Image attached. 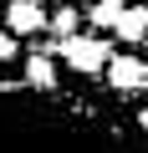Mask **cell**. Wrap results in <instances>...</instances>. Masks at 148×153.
Returning a JSON list of instances; mask_svg holds the SVG:
<instances>
[{
	"mask_svg": "<svg viewBox=\"0 0 148 153\" xmlns=\"http://www.w3.org/2000/svg\"><path fill=\"white\" fill-rule=\"evenodd\" d=\"M56 51L66 56V66H77V71H102L107 66V41L102 36H66Z\"/></svg>",
	"mask_w": 148,
	"mask_h": 153,
	"instance_id": "obj_1",
	"label": "cell"
},
{
	"mask_svg": "<svg viewBox=\"0 0 148 153\" xmlns=\"http://www.w3.org/2000/svg\"><path fill=\"white\" fill-rule=\"evenodd\" d=\"M0 16H5V36H36V31H46V10L31 5V0H10V5H0Z\"/></svg>",
	"mask_w": 148,
	"mask_h": 153,
	"instance_id": "obj_2",
	"label": "cell"
},
{
	"mask_svg": "<svg viewBox=\"0 0 148 153\" xmlns=\"http://www.w3.org/2000/svg\"><path fill=\"white\" fill-rule=\"evenodd\" d=\"M102 71H107V82H112L118 92H138L148 66H143L138 56H107V66H102Z\"/></svg>",
	"mask_w": 148,
	"mask_h": 153,
	"instance_id": "obj_3",
	"label": "cell"
},
{
	"mask_svg": "<svg viewBox=\"0 0 148 153\" xmlns=\"http://www.w3.org/2000/svg\"><path fill=\"white\" fill-rule=\"evenodd\" d=\"M112 31H118L123 41H143V36H148V26H143V10L123 5V10H118V21H112Z\"/></svg>",
	"mask_w": 148,
	"mask_h": 153,
	"instance_id": "obj_4",
	"label": "cell"
},
{
	"mask_svg": "<svg viewBox=\"0 0 148 153\" xmlns=\"http://www.w3.org/2000/svg\"><path fill=\"white\" fill-rule=\"evenodd\" d=\"M26 76H31L36 87H51V82H56V66H51V56H46V51L26 56Z\"/></svg>",
	"mask_w": 148,
	"mask_h": 153,
	"instance_id": "obj_5",
	"label": "cell"
},
{
	"mask_svg": "<svg viewBox=\"0 0 148 153\" xmlns=\"http://www.w3.org/2000/svg\"><path fill=\"white\" fill-rule=\"evenodd\" d=\"M46 26H51L61 41H66V36H77V10H51V16H46Z\"/></svg>",
	"mask_w": 148,
	"mask_h": 153,
	"instance_id": "obj_6",
	"label": "cell"
},
{
	"mask_svg": "<svg viewBox=\"0 0 148 153\" xmlns=\"http://www.w3.org/2000/svg\"><path fill=\"white\" fill-rule=\"evenodd\" d=\"M118 10H123V0H97V5H92V26H107V31H112Z\"/></svg>",
	"mask_w": 148,
	"mask_h": 153,
	"instance_id": "obj_7",
	"label": "cell"
},
{
	"mask_svg": "<svg viewBox=\"0 0 148 153\" xmlns=\"http://www.w3.org/2000/svg\"><path fill=\"white\" fill-rule=\"evenodd\" d=\"M16 56V36H5V31H0V61H10Z\"/></svg>",
	"mask_w": 148,
	"mask_h": 153,
	"instance_id": "obj_8",
	"label": "cell"
},
{
	"mask_svg": "<svg viewBox=\"0 0 148 153\" xmlns=\"http://www.w3.org/2000/svg\"><path fill=\"white\" fill-rule=\"evenodd\" d=\"M138 92H148V71H143V87H138Z\"/></svg>",
	"mask_w": 148,
	"mask_h": 153,
	"instance_id": "obj_9",
	"label": "cell"
},
{
	"mask_svg": "<svg viewBox=\"0 0 148 153\" xmlns=\"http://www.w3.org/2000/svg\"><path fill=\"white\" fill-rule=\"evenodd\" d=\"M138 10H143V26H148V5H138Z\"/></svg>",
	"mask_w": 148,
	"mask_h": 153,
	"instance_id": "obj_10",
	"label": "cell"
},
{
	"mask_svg": "<svg viewBox=\"0 0 148 153\" xmlns=\"http://www.w3.org/2000/svg\"><path fill=\"white\" fill-rule=\"evenodd\" d=\"M31 5H51V0H31Z\"/></svg>",
	"mask_w": 148,
	"mask_h": 153,
	"instance_id": "obj_11",
	"label": "cell"
},
{
	"mask_svg": "<svg viewBox=\"0 0 148 153\" xmlns=\"http://www.w3.org/2000/svg\"><path fill=\"white\" fill-rule=\"evenodd\" d=\"M143 133H148V112H143Z\"/></svg>",
	"mask_w": 148,
	"mask_h": 153,
	"instance_id": "obj_12",
	"label": "cell"
}]
</instances>
